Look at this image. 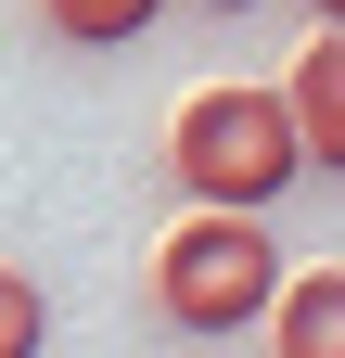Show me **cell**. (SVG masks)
I'll return each mask as SVG.
<instances>
[{"label": "cell", "instance_id": "6da1fadb", "mask_svg": "<svg viewBox=\"0 0 345 358\" xmlns=\"http://www.w3.org/2000/svg\"><path fill=\"white\" fill-rule=\"evenodd\" d=\"M166 179H179V205H230V217H269L294 179H307V141H294L281 90H192L179 128H166Z\"/></svg>", "mask_w": 345, "mask_h": 358}, {"label": "cell", "instance_id": "7a4b0ae2", "mask_svg": "<svg viewBox=\"0 0 345 358\" xmlns=\"http://www.w3.org/2000/svg\"><path fill=\"white\" fill-rule=\"evenodd\" d=\"M281 294V243L230 205H179V231L154 243V320L166 333H256Z\"/></svg>", "mask_w": 345, "mask_h": 358}, {"label": "cell", "instance_id": "3957f363", "mask_svg": "<svg viewBox=\"0 0 345 358\" xmlns=\"http://www.w3.org/2000/svg\"><path fill=\"white\" fill-rule=\"evenodd\" d=\"M281 115H294V141H307V166H332V179H345V26H320L307 52H294Z\"/></svg>", "mask_w": 345, "mask_h": 358}, {"label": "cell", "instance_id": "277c9868", "mask_svg": "<svg viewBox=\"0 0 345 358\" xmlns=\"http://www.w3.org/2000/svg\"><path fill=\"white\" fill-rule=\"evenodd\" d=\"M256 333H269V358H345V268H281Z\"/></svg>", "mask_w": 345, "mask_h": 358}, {"label": "cell", "instance_id": "5b68a950", "mask_svg": "<svg viewBox=\"0 0 345 358\" xmlns=\"http://www.w3.org/2000/svg\"><path fill=\"white\" fill-rule=\"evenodd\" d=\"M154 13H166V0H38V26L77 38V52H115V38H141Z\"/></svg>", "mask_w": 345, "mask_h": 358}, {"label": "cell", "instance_id": "8992f818", "mask_svg": "<svg viewBox=\"0 0 345 358\" xmlns=\"http://www.w3.org/2000/svg\"><path fill=\"white\" fill-rule=\"evenodd\" d=\"M38 345H52V294L0 256V358H38Z\"/></svg>", "mask_w": 345, "mask_h": 358}, {"label": "cell", "instance_id": "52a82bcc", "mask_svg": "<svg viewBox=\"0 0 345 358\" xmlns=\"http://www.w3.org/2000/svg\"><path fill=\"white\" fill-rule=\"evenodd\" d=\"M307 13H320V26H345V0H307Z\"/></svg>", "mask_w": 345, "mask_h": 358}, {"label": "cell", "instance_id": "ba28073f", "mask_svg": "<svg viewBox=\"0 0 345 358\" xmlns=\"http://www.w3.org/2000/svg\"><path fill=\"white\" fill-rule=\"evenodd\" d=\"M205 13H256V0H205Z\"/></svg>", "mask_w": 345, "mask_h": 358}]
</instances>
